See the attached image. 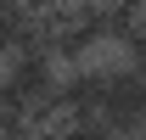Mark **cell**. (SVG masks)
Here are the masks:
<instances>
[{
	"mask_svg": "<svg viewBox=\"0 0 146 140\" xmlns=\"http://www.w3.org/2000/svg\"><path fill=\"white\" fill-rule=\"evenodd\" d=\"M62 140H118L101 112H62Z\"/></svg>",
	"mask_w": 146,
	"mask_h": 140,
	"instance_id": "obj_1",
	"label": "cell"
},
{
	"mask_svg": "<svg viewBox=\"0 0 146 140\" xmlns=\"http://www.w3.org/2000/svg\"><path fill=\"white\" fill-rule=\"evenodd\" d=\"M6 6H17V0H0V11H6Z\"/></svg>",
	"mask_w": 146,
	"mask_h": 140,
	"instance_id": "obj_2",
	"label": "cell"
}]
</instances>
